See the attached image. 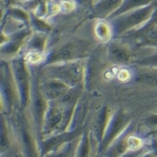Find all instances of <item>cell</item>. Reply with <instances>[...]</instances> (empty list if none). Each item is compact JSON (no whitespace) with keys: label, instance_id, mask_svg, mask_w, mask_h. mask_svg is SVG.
Listing matches in <instances>:
<instances>
[{"label":"cell","instance_id":"obj_1","mask_svg":"<svg viewBox=\"0 0 157 157\" xmlns=\"http://www.w3.org/2000/svg\"><path fill=\"white\" fill-rule=\"evenodd\" d=\"M155 11V5L153 4L134 9L128 14H125L120 19H118L116 21L115 26L119 32H123L128 29L133 28L135 26L144 24L148 20H151Z\"/></svg>","mask_w":157,"mask_h":157},{"label":"cell","instance_id":"obj_2","mask_svg":"<svg viewBox=\"0 0 157 157\" xmlns=\"http://www.w3.org/2000/svg\"><path fill=\"white\" fill-rule=\"evenodd\" d=\"M121 0H101L95 6V12L98 15L105 16L121 6Z\"/></svg>","mask_w":157,"mask_h":157},{"label":"cell","instance_id":"obj_3","mask_svg":"<svg viewBox=\"0 0 157 157\" xmlns=\"http://www.w3.org/2000/svg\"><path fill=\"white\" fill-rule=\"evenodd\" d=\"M64 119V114L63 111L59 109H53L47 121V130L48 131H52L56 129L63 121Z\"/></svg>","mask_w":157,"mask_h":157},{"label":"cell","instance_id":"obj_4","mask_svg":"<svg viewBox=\"0 0 157 157\" xmlns=\"http://www.w3.org/2000/svg\"><path fill=\"white\" fill-rule=\"evenodd\" d=\"M124 124V119L123 117L119 115L115 118V120L113 121L111 127L109 128V129L107 132V135L105 136V140H104V145H108V143H109L120 132V130L121 129L122 126Z\"/></svg>","mask_w":157,"mask_h":157},{"label":"cell","instance_id":"obj_5","mask_svg":"<svg viewBox=\"0 0 157 157\" xmlns=\"http://www.w3.org/2000/svg\"><path fill=\"white\" fill-rule=\"evenodd\" d=\"M77 47L75 44H68L63 48H61L55 55L53 56V59L56 60H67L73 58L75 53V49Z\"/></svg>","mask_w":157,"mask_h":157},{"label":"cell","instance_id":"obj_6","mask_svg":"<svg viewBox=\"0 0 157 157\" xmlns=\"http://www.w3.org/2000/svg\"><path fill=\"white\" fill-rule=\"evenodd\" d=\"M94 33L98 39L101 40H107L110 36V29L109 26L103 21H100L95 24Z\"/></svg>","mask_w":157,"mask_h":157},{"label":"cell","instance_id":"obj_7","mask_svg":"<svg viewBox=\"0 0 157 157\" xmlns=\"http://www.w3.org/2000/svg\"><path fill=\"white\" fill-rule=\"evenodd\" d=\"M110 55L114 60L119 63H127L129 60L128 52L121 47H112L110 49Z\"/></svg>","mask_w":157,"mask_h":157},{"label":"cell","instance_id":"obj_8","mask_svg":"<svg viewBox=\"0 0 157 157\" xmlns=\"http://www.w3.org/2000/svg\"><path fill=\"white\" fill-rule=\"evenodd\" d=\"M67 89V86L59 82H51L47 85V93L48 96L55 98L61 95Z\"/></svg>","mask_w":157,"mask_h":157},{"label":"cell","instance_id":"obj_9","mask_svg":"<svg viewBox=\"0 0 157 157\" xmlns=\"http://www.w3.org/2000/svg\"><path fill=\"white\" fill-rule=\"evenodd\" d=\"M137 82L145 85L157 86V72H145L137 77Z\"/></svg>","mask_w":157,"mask_h":157},{"label":"cell","instance_id":"obj_10","mask_svg":"<svg viewBox=\"0 0 157 157\" xmlns=\"http://www.w3.org/2000/svg\"><path fill=\"white\" fill-rule=\"evenodd\" d=\"M127 145H128V149L131 151H137L142 148L143 142L141 138L135 136H130L127 138Z\"/></svg>","mask_w":157,"mask_h":157},{"label":"cell","instance_id":"obj_11","mask_svg":"<svg viewBox=\"0 0 157 157\" xmlns=\"http://www.w3.org/2000/svg\"><path fill=\"white\" fill-rule=\"evenodd\" d=\"M145 40L153 46L157 47V25H153L145 34Z\"/></svg>","mask_w":157,"mask_h":157},{"label":"cell","instance_id":"obj_12","mask_svg":"<svg viewBox=\"0 0 157 157\" xmlns=\"http://www.w3.org/2000/svg\"><path fill=\"white\" fill-rule=\"evenodd\" d=\"M139 63L144 65V66H149V67H157V53L143 59L142 60H140Z\"/></svg>","mask_w":157,"mask_h":157},{"label":"cell","instance_id":"obj_13","mask_svg":"<svg viewBox=\"0 0 157 157\" xmlns=\"http://www.w3.org/2000/svg\"><path fill=\"white\" fill-rule=\"evenodd\" d=\"M89 155V142L87 137H85L84 139V142L81 145L79 154H78V157H87Z\"/></svg>","mask_w":157,"mask_h":157},{"label":"cell","instance_id":"obj_14","mask_svg":"<svg viewBox=\"0 0 157 157\" xmlns=\"http://www.w3.org/2000/svg\"><path fill=\"white\" fill-rule=\"evenodd\" d=\"M146 124L152 128H155L157 129V113L149 116L146 119Z\"/></svg>","mask_w":157,"mask_h":157},{"label":"cell","instance_id":"obj_15","mask_svg":"<svg viewBox=\"0 0 157 157\" xmlns=\"http://www.w3.org/2000/svg\"><path fill=\"white\" fill-rule=\"evenodd\" d=\"M61 7H62V9L64 11L70 12V11H72L73 8H74V4H73V2L69 1V0H66V1H63L62 2Z\"/></svg>","mask_w":157,"mask_h":157},{"label":"cell","instance_id":"obj_16","mask_svg":"<svg viewBox=\"0 0 157 157\" xmlns=\"http://www.w3.org/2000/svg\"><path fill=\"white\" fill-rule=\"evenodd\" d=\"M40 56L37 53H33V54H30L29 58H28V60L32 63H37L38 61L40 60Z\"/></svg>","mask_w":157,"mask_h":157},{"label":"cell","instance_id":"obj_17","mask_svg":"<svg viewBox=\"0 0 157 157\" xmlns=\"http://www.w3.org/2000/svg\"><path fill=\"white\" fill-rule=\"evenodd\" d=\"M150 24H152V26L153 25H157V9H155V11L151 20H150Z\"/></svg>","mask_w":157,"mask_h":157},{"label":"cell","instance_id":"obj_18","mask_svg":"<svg viewBox=\"0 0 157 157\" xmlns=\"http://www.w3.org/2000/svg\"><path fill=\"white\" fill-rule=\"evenodd\" d=\"M128 75H129L128 73L127 72V71H125V70H123V71H121L120 75H119V77L121 80H126V79L128 78Z\"/></svg>","mask_w":157,"mask_h":157},{"label":"cell","instance_id":"obj_19","mask_svg":"<svg viewBox=\"0 0 157 157\" xmlns=\"http://www.w3.org/2000/svg\"><path fill=\"white\" fill-rule=\"evenodd\" d=\"M143 157H157V153H156V155H155V154H154V153L146 154V155H145Z\"/></svg>","mask_w":157,"mask_h":157},{"label":"cell","instance_id":"obj_20","mask_svg":"<svg viewBox=\"0 0 157 157\" xmlns=\"http://www.w3.org/2000/svg\"><path fill=\"white\" fill-rule=\"evenodd\" d=\"M77 1H79V2H84L85 0H77Z\"/></svg>","mask_w":157,"mask_h":157}]
</instances>
